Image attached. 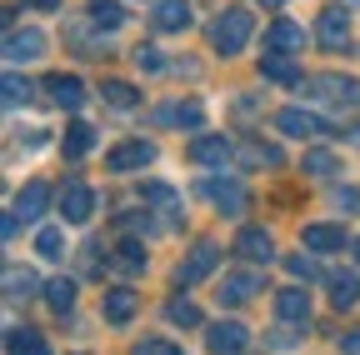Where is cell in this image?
Instances as JSON below:
<instances>
[{
	"label": "cell",
	"instance_id": "cell-26",
	"mask_svg": "<svg viewBox=\"0 0 360 355\" xmlns=\"http://www.w3.org/2000/svg\"><path fill=\"white\" fill-rule=\"evenodd\" d=\"M40 290H45V300H51V310H60V316H70V305H75V280L56 276V280H45Z\"/></svg>",
	"mask_w": 360,
	"mask_h": 355
},
{
	"label": "cell",
	"instance_id": "cell-15",
	"mask_svg": "<svg viewBox=\"0 0 360 355\" xmlns=\"http://www.w3.org/2000/svg\"><path fill=\"white\" fill-rule=\"evenodd\" d=\"M300 46H305V25H295V20H276V25H265V51L290 56V51H300Z\"/></svg>",
	"mask_w": 360,
	"mask_h": 355
},
{
	"label": "cell",
	"instance_id": "cell-14",
	"mask_svg": "<svg viewBox=\"0 0 360 355\" xmlns=\"http://www.w3.org/2000/svg\"><path fill=\"white\" fill-rule=\"evenodd\" d=\"M276 316H281L285 325H310V295H305L300 285L281 290V295H276Z\"/></svg>",
	"mask_w": 360,
	"mask_h": 355
},
{
	"label": "cell",
	"instance_id": "cell-41",
	"mask_svg": "<svg viewBox=\"0 0 360 355\" xmlns=\"http://www.w3.org/2000/svg\"><path fill=\"white\" fill-rule=\"evenodd\" d=\"M335 205H340V210H360V195L345 186V191H335Z\"/></svg>",
	"mask_w": 360,
	"mask_h": 355
},
{
	"label": "cell",
	"instance_id": "cell-35",
	"mask_svg": "<svg viewBox=\"0 0 360 355\" xmlns=\"http://www.w3.org/2000/svg\"><path fill=\"white\" fill-rule=\"evenodd\" d=\"M30 290H35V276H30V271H25V276H20V271H6V295H11V305H15L20 295H30Z\"/></svg>",
	"mask_w": 360,
	"mask_h": 355
},
{
	"label": "cell",
	"instance_id": "cell-1",
	"mask_svg": "<svg viewBox=\"0 0 360 355\" xmlns=\"http://www.w3.org/2000/svg\"><path fill=\"white\" fill-rule=\"evenodd\" d=\"M250 11H220L210 20V51L215 56H240L245 51V40H250Z\"/></svg>",
	"mask_w": 360,
	"mask_h": 355
},
{
	"label": "cell",
	"instance_id": "cell-10",
	"mask_svg": "<svg viewBox=\"0 0 360 355\" xmlns=\"http://www.w3.org/2000/svg\"><path fill=\"white\" fill-rule=\"evenodd\" d=\"M305 96L310 101H360V85H350L345 75H310L305 80Z\"/></svg>",
	"mask_w": 360,
	"mask_h": 355
},
{
	"label": "cell",
	"instance_id": "cell-30",
	"mask_svg": "<svg viewBox=\"0 0 360 355\" xmlns=\"http://www.w3.org/2000/svg\"><path fill=\"white\" fill-rule=\"evenodd\" d=\"M165 321L170 325H200V310H195V300H186V295H175V300H165Z\"/></svg>",
	"mask_w": 360,
	"mask_h": 355
},
{
	"label": "cell",
	"instance_id": "cell-44",
	"mask_svg": "<svg viewBox=\"0 0 360 355\" xmlns=\"http://www.w3.org/2000/svg\"><path fill=\"white\" fill-rule=\"evenodd\" d=\"M345 141H350V146H360V125H350V130H345Z\"/></svg>",
	"mask_w": 360,
	"mask_h": 355
},
{
	"label": "cell",
	"instance_id": "cell-16",
	"mask_svg": "<svg viewBox=\"0 0 360 355\" xmlns=\"http://www.w3.org/2000/svg\"><path fill=\"white\" fill-rule=\"evenodd\" d=\"M45 96H51L60 110H80L85 105V85L75 75H51V80H45Z\"/></svg>",
	"mask_w": 360,
	"mask_h": 355
},
{
	"label": "cell",
	"instance_id": "cell-24",
	"mask_svg": "<svg viewBox=\"0 0 360 355\" xmlns=\"http://www.w3.org/2000/svg\"><path fill=\"white\" fill-rule=\"evenodd\" d=\"M141 195H146V200H150L155 210H165L170 220L180 215V195H175V191H170L165 181H146V186H141Z\"/></svg>",
	"mask_w": 360,
	"mask_h": 355
},
{
	"label": "cell",
	"instance_id": "cell-19",
	"mask_svg": "<svg viewBox=\"0 0 360 355\" xmlns=\"http://www.w3.org/2000/svg\"><path fill=\"white\" fill-rule=\"evenodd\" d=\"M300 240H305V250H321V255H330V250H340L345 245V231L340 226H300Z\"/></svg>",
	"mask_w": 360,
	"mask_h": 355
},
{
	"label": "cell",
	"instance_id": "cell-3",
	"mask_svg": "<svg viewBox=\"0 0 360 355\" xmlns=\"http://www.w3.org/2000/svg\"><path fill=\"white\" fill-rule=\"evenodd\" d=\"M200 195L220 210V215H245V191L240 181H225V175H210V181H200Z\"/></svg>",
	"mask_w": 360,
	"mask_h": 355
},
{
	"label": "cell",
	"instance_id": "cell-23",
	"mask_svg": "<svg viewBox=\"0 0 360 355\" xmlns=\"http://www.w3.org/2000/svg\"><path fill=\"white\" fill-rule=\"evenodd\" d=\"M260 75H265V80H276V85H300L290 56H281V51H265V56H260Z\"/></svg>",
	"mask_w": 360,
	"mask_h": 355
},
{
	"label": "cell",
	"instance_id": "cell-21",
	"mask_svg": "<svg viewBox=\"0 0 360 355\" xmlns=\"http://www.w3.org/2000/svg\"><path fill=\"white\" fill-rule=\"evenodd\" d=\"M135 305H141V300H135V290H105V300H101V310H105V321L110 325H125L130 316H135Z\"/></svg>",
	"mask_w": 360,
	"mask_h": 355
},
{
	"label": "cell",
	"instance_id": "cell-46",
	"mask_svg": "<svg viewBox=\"0 0 360 355\" xmlns=\"http://www.w3.org/2000/svg\"><path fill=\"white\" fill-rule=\"evenodd\" d=\"M355 260H360V240H355Z\"/></svg>",
	"mask_w": 360,
	"mask_h": 355
},
{
	"label": "cell",
	"instance_id": "cell-5",
	"mask_svg": "<svg viewBox=\"0 0 360 355\" xmlns=\"http://www.w3.org/2000/svg\"><path fill=\"white\" fill-rule=\"evenodd\" d=\"M315 40H321L326 51H345L350 46V15L340 6H326L321 20H315Z\"/></svg>",
	"mask_w": 360,
	"mask_h": 355
},
{
	"label": "cell",
	"instance_id": "cell-40",
	"mask_svg": "<svg viewBox=\"0 0 360 355\" xmlns=\"http://www.w3.org/2000/svg\"><path fill=\"white\" fill-rule=\"evenodd\" d=\"M120 226H125L130 235H141V231H150V226H155V220H150V215H141V210H125V215H120Z\"/></svg>",
	"mask_w": 360,
	"mask_h": 355
},
{
	"label": "cell",
	"instance_id": "cell-22",
	"mask_svg": "<svg viewBox=\"0 0 360 355\" xmlns=\"http://www.w3.org/2000/svg\"><path fill=\"white\" fill-rule=\"evenodd\" d=\"M110 260H115L120 276H146V245H141V240H120Z\"/></svg>",
	"mask_w": 360,
	"mask_h": 355
},
{
	"label": "cell",
	"instance_id": "cell-18",
	"mask_svg": "<svg viewBox=\"0 0 360 355\" xmlns=\"http://www.w3.org/2000/svg\"><path fill=\"white\" fill-rule=\"evenodd\" d=\"M45 205H51V186H45V181H25V191L15 195V215L20 220H40Z\"/></svg>",
	"mask_w": 360,
	"mask_h": 355
},
{
	"label": "cell",
	"instance_id": "cell-9",
	"mask_svg": "<svg viewBox=\"0 0 360 355\" xmlns=\"http://www.w3.org/2000/svg\"><path fill=\"white\" fill-rule=\"evenodd\" d=\"M265 290V276L260 271H236V276H225L220 280V305H245Z\"/></svg>",
	"mask_w": 360,
	"mask_h": 355
},
{
	"label": "cell",
	"instance_id": "cell-2",
	"mask_svg": "<svg viewBox=\"0 0 360 355\" xmlns=\"http://www.w3.org/2000/svg\"><path fill=\"white\" fill-rule=\"evenodd\" d=\"M215 265H220V245H215V240H195L191 255L175 265V285H200Z\"/></svg>",
	"mask_w": 360,
	"mask_h": 355
},
{
	"label": "cell",
	"instance_id": "cell-38",
	"mask_svg": "<svg viewBox=\"0 0 360 355\" xmlns=\"http://www.w3.org/2000/svg\"><path fill=\"white\" fill-rule=\"evenodd\" d=\"M135 65H141L146 75H155V70H165V60H160V51H155V46H141V51H135Z\"/></svg>",
	"mask_w": 360,
	"mask_h": 355
},
{
	"label": "cell",
	"instance_id": "cell-4",
	"mask_svg": "<svg viewBox=\"0 0 360 355\" xmlns=\"http://www.w3.org/2000/svg\"><path fill=\"white\" fill-rule=\"evenodd\" d=\"M90 215H96V191H90L85 181H65V191H60V220H65V226H85Z\"/></svg>",
	"mask_w": 360,
	"mask_h": 355
},
{
	"label": "cell",
	"instance_id": "cell-27",
	"mask_svg": "<svg viewBox=\"0 0 360 355\" xmlns=\"http://www.w3.org/2000/svg\"><path fill=\"white\" fill-rule=\"evenodd\" d=\"M300 170L315 175V181H330V175H340V160H335V150H305V165Z\"/></svg>",
	"mask_w": 360,
	"mask_h": 355
},
{
	"label": "cell",
	"instance_id": "cell-25",
	"mask_svg": "<svg viewBox=\"0 0 360 355\" xmlns=\"http://www.w3.org/2000/svg\"><path fill=\"white\" fill-rule=\"evenodd\" d=\"M355 300H360V280H355L350 271L330 276V305H335V310H350Z\"/></svg>",
	"mask_w": 360,
	"mask_h": 355
},
{
	"label": "cell",
	"instance_id": "cell-20",
	"mask_svg": "<svg viewBox=\"0 0 360 355\" xmlns=\"http://www.w3.org/2000/svg\"><path fill=\"white\" fill-rule=\"evenodd\" d=\"M231 155H236V146L225 141V136H200V141L191 146V160H195V165H225Z\"/></svg>",
	"mask_w": 360,
	"mask_h": 355
},
{
	"label": "cell",
	"instance_id": "cell-6",
	"mask_svg": "<svg viewBox=\"0 0 360 355\" xmlns=\"http://www.w3.org/2000/svg\"><path fill=\"white\" fill-rule=\"evenodd\" d=\"M200 120H205L200 101H165V105H155V125H170V130H200Z\"/></svg>",
	"mask_w": 360,
	"mask_h": 355
},
{
	"label": "cell",
	"instance_id": "cell-11",
	"mask_svg": "<svg viewBox=\"0 0 360 355\" xmlns=\"http://www.w3.org/2000/svg\"><path fill=\"white\" fill-rule=\"evenodd\" d=\"M236 255L250 260V265H270V260H276V240H270L260 226H245V231L236 235Z\"/></svg>",
	"mask_w": 360,
	"mask_h": 355
},
{
	"label": "cell",
	"instance_id": "cell-32",
	"mask_svg": "<svg viewBox=\"0 0 360 355\" xmlns=\"http://www.w3.org/2000/svg\"><path fill=\"white\" fill-rule=\"evenodd\" d=\"M90 15L101 20V30H120V25H125V11H120V0H90Z\"/></svg>",
	"mask_w": 360,
	"mask_h": 355
},
{
	"label": "cell",
	"instance_id": "cell-8",
	"mask_svg": "<svg viewBox=\"0 0 360 355\" xmlns=\"http://www.w3.org/2000/svg\"><path fill=\"white\" fill-rule=\"evenodd\" d=\"M150 160H155V146H150V141H125V146H115V150L105 155V170L125 175V170H146Z\"/></svg>",
	"mask_w": 360,
	"mask_h": 355
},
{
	"label": "cell",
	"instance_id": "cell-33",
	"mask_svg": "<svg viewBox=\"0 0 360 355\" xmlns=\"http://www.w3.org/2000/svg\"><path fill=\"white\" fill-rule=\"evenodd\" d=\"M11 355H45V340H40V330H11Z\"/></svg>",
	"mask_w": 360,
	"mask_h": 355
},
{
	"label": "cell",
	"instance_id": "cell-39",
	"mask_svg": "<svg viewBox=\"0 0 360 355\" xmlns=\"http://www.w3.org/2000/svg\"><path fill=\"white\" fill-rule=\"evenodd\" d=\"M35 250H40L45 260H56V255H60V231H40V235H35Z\"/></svg>",
	"mask_w": 360,
	"mask_h": 355
},
{
	"label": "cell",
	"instance_id": "cell-17",
	"mask_svg": "<svg viewBox=\"0 0 360 355\" xmlns=\"http://www.w3.org/2000/svg\"><path fill=\"white\" fill-rule=\"evenodd\" d=\"M155 30H186L191 25V0H155V15H150Z\"/></svg>",
	"mask_w": 360,
	"mask_h": 355
},
{
	"label": "cell",
	"instance_id": "cell-29",
	"mask_svg": "<svg viewBox=\"0 0 360 355\" xmlns=\"http://www.w3.org/2000/svg\"><path fill=\"white\" fill-rule=\"evenodd\" d=\"M90 146H96V130H90L85 120H75V125L65 130V155L80 160V155H90Z\"/></svg>",
	"mask_w": 360,
	"mask_h": 355
},
{
	"label": "cell",
	"instance_id": "cell-36",
	"mask_svg": "<svg viewBox=\"0 0 360 355\" xmlns=\"http://www.w3.org/2000/svg\"><path fill=\"white\" fill-rule=\"evenodd\" d=\"M130 355H180V345H170V340L150 335V340H135V350H130Z\"/></svg>",
	"mask_w": 360,
	"mask_h": 355
},
{
	"label": "cell",
	"instance_id": "cell-37",
	"mask_svg": "<svg viewBox=\"0 0 360 355\" xmlns=\"http://www.w3.org/2000/svg\"><path fill=\"white\" fill-rule=\"evenodd\" d=\"M285 271H290L295 280H315V276H321V265L305 260V255H290V260H285Z\"/></svg>",
	"mask_w": 360,
	"mask_h": 355
},
{
	"label": "cell",
	"instance_id": "cell-31",
	"mask_svg": "<svg viewBox=\"0 0 360 355\" xmlns=\"http://www.w3.org/2000/svg\"><path fill=\"white\" fill-rule=\"evenodd\" d=\"M236 155H240L250 170H260V165H270V170H276V165H281V150H276V146H255V141H250V146H240Z\"/></svg>",
	"mask_w": 360,
	"mask_h": 355
},
{
	"label": "cell",
	"instance_id": "cell-12",
	"mask_svg": "<svg viewBox=\"0 0 360 355\" xmlns=\"http://www.w3.org/2000/svg\"><path fill=\"white\" fill-rule=\"evenodd\" d=\"M276 125L285 130V136H295V141H310V136H321V130H326L321 115H310V110H300V105H285V110L276 115Z\"/></svg>",
	"mask_w": 360,
	"mask_h": 355
},
{
	"label": "cell",
	"instance_id": "cell-13",
	"mask_svg": "<svg viewBox=\"0 0 360 355\" xmlns=\"http://www.w3.org/2000/svg\"><path fill=\"white\" fill-rule=\"evenodd\" d=\"M45 56V35L40 30H11L6 35V60L20 65V60H40Z\"/></svg>",
	"mask_w": 360,
	"mask_h": 355
},
{
	"label": "cell",
	"instance_id": "cell-34",
	"mask_svg": "<svg viewBox=\"0 0 360 355\" xmlns=\"http://www.w3.org/2000/svg\"><path fill=\"white\" fill-rule=\"evenodd\" d=\"M6 105H11V110L30 105V80H20L15 70H6Z\"/></svg>",
	"mask_w": 360,
	"mask_h": 355
},
{
	"label": "cell",
	"instance_id": "cell-7",
	"mask_svg": "<svg viewBox=\"0 0 360 355\" xmlns=\"http://www.w3.org/2000/svg\"><path fill=\"white\" fill-rule=\"evenodd\" d=\"M245 340H250V330H245L240 321H215V325H205V345H210L215 355H240Z\"/></svg>",
	"mask_w": 360,
	"mask_h": 355
},
{
	"label": "cell",
	"instance_id": "cell-43",
	"mask_svg": "<svg viewBox=\"0 0 360 355\" xmlns=\"http://www.w3.org/2000/svg\"><path fill=\"white\" fill-rule=\"evenodd\" d=\"M30 6H35V11H56V6H60V0H30Z\"/></svg>",
	"mask_w": 360,
	"mask_h": 355
},
{
	"label": "cell",
	"instance_id": "cell-45",
	"mask_svg": "<svg viewBox=\"0 0 360 355\" xmlns=\"http://www.w3.org/2000/svg\"><path fill=\"white\" fill-rule=\"evenodd\" d=\"M260 6H285V0H260Z\"/></svg>",
	"mask_w": 360,
	"mask_h": 355
},
{
	"label": "cell",
	"instance_id": "cell-42",
	"mask_svg": "<svg viewBox=\"0 0 360 355\" xmlns=\"http://www.w3.org/2000/svg\"><path fill=\"white\" fill-rule=\"evenodd\" d=\"M340 350H345V355H360V330H350V335H340Z\"/></svg>",
	"mask_w": 360,
	"mask_h": 355
},
{
	"label": "cell",
	"instance_id": "cell-28",
	"mask_svg": "<svg viewBox=\"0 0 360 355\" xmlns=\"http://www.w3.org/2000/svg\"><path fill=\"white\" fill-rule=\"evenodd\" d=\"M101 96H105L115 110H135V105H141V91H135V85H125V80H105Z\"/></svg>",
	"mask_w": 360,
	"mask_h": 355
}]
</instances>
